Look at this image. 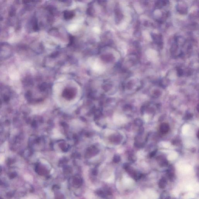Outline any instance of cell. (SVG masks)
Returning a JSON list of instances; mask_svg holds the SVG:
<instances>
[{
  "label": "cell",
  "mask_w": 199,
  "mask_h": 199,
  "mask_svg": "<svg viewBox=\"0 0 199 199\" xmlns=\"http://www.w3.org/2000/svg\"><path fill=\"white\" fill-rule=\"evenodd\" d=\"M169 130V127L168 124L166 123H163L160 127V131L162 133H167Z\"/></svg>",
  "instance_id": "cell-1"
},
{
  "label": "cell",
  "mask_w": 199,
  "mask_h": 199,
  "mask_svg": "<svg viewBox=\"0 0 199 199\" xmlns=\"http://www.w3.org/2000/svg\"><path fill=\"white\" fill-rule=\"evenodd\" d=\"M167 184V181L166 178L164 177H162L159 182L158 186L159 188L161 189H164L165 188Z\"/></svg>",
  "instance_id": "cell-2"
},
{
  "label": "cell",
  "mask_w": 199,
  "mask_h": 199,
  "mask_svg": "<svg viewBox=\"0 0 199 199\" xmlns=\"http://www.w3.org/2000/svg\"><path fill=\"white\" fill-rule=\"evenodd\" d=\"M73 182L74 186L76 187H79L82 185V180L79 177H75Z\"/></svg>",
  "instance_id": "cell-3"
},
{
  "label": "cell",
  "mask_w": 199,
  "mask_h": 199,
  "mask_svg": "<svg viewBox=\"0 0 199 199\" xmlns=\"http://www.w3.org/2000/svg\"><path fill=\"white\" fill-rule=\"evenodd\" d=\"M152 38L155 43L160 44L162 43V37L161 35H153Z\"/></svg>",
  "instance_id": "cell-4"
},
{
  "label": "cell",
  "mask_w": 199,
  "mask_h": 199,
  "mask_svg": "<svg viewBox=\"0 0 199 199\" xmlns=\"http://www.w3.org/2000/svg\"><path fill=\"white\" fill-rule=\"evenodd\" d=\"M167 174L168 176V177L169 179L170 180H172L174 176V171L172 168H171L170 169L168 170L167 171Z\"/></svg>",
  "instance_id": "cell-5"
},
{
  "label": "cell",
  "mask_w": 199,
  "mask_h": 199,
  "mask_svg": "<svg viewBox=\"0 0 199 199\" xmlns=\"http://www.w3.org/2000/svg\"><path fill=\"white\" fill-rule=\"evenodd\" d=\"M120 158H119V157L117 156L114 159V161L116 163H117L120 161Z\"/></svg>",
  "instance_id": "cell-6"
}]
</instances>
